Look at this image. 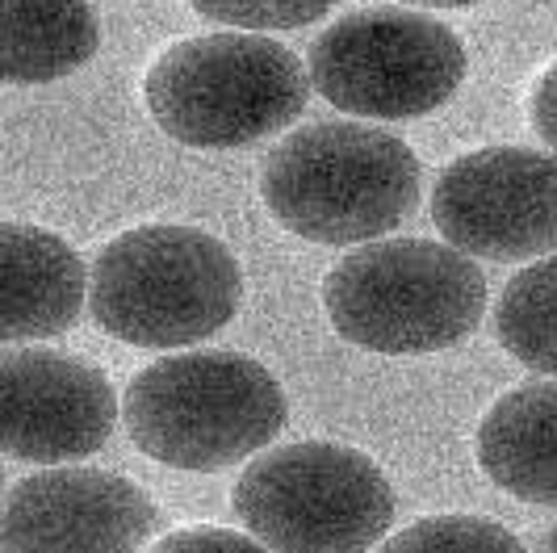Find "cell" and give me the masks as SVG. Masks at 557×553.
I'll list each match as a JSON object with an SVG mask.
<instances>
[{"mask_svg": "<svg viewBox=\"0 0 557 553\" xmlns=\"http://www.w3.org/2000/svg\"><path fill=\"white\" fill-rule=\"evenodd\" d=\"M423 172L391 131L364 122H314L269 151L260 197L269 214L323 248L369 244L411 219Z\"/></svg>", "mask_w": 557, "mask_h": 553, "instance_id": "obj_1", "label": "cell"}, {"mask_svg": "<svg viewBox=\"0 0 557 553\" xmlns=\"http://www.w3.org/2000/svg\"><path fill=\"white\" fill-rule=\"evenodd\" d=\"M131 441L172 470H226L281 437L289 407L277 378L244 353L197 348L147 365L122 394Z\"/></svg>", "mask_w": 557, "mask_h": 553, "instance_id": "obj_2", "label": "cell"}, {"mask_svg": "<svg viewBox=\"0 0 557 553\" xmlns=\"http://www.w3.org/2000/svg\"><path fill=\"white\" fill-rule=\"evenodd\" d=\"M244 298V269L223 239L147 222L122 231L88 269L97 328L135 348H185L223 332Z\"/></svg>", "mask_w": 557, "mask_h": 553, "instance_id": "obj_3", "label": "cell"}, {"mask_svg": "<svg viewBox=\"0 0 557 553\" xmlns=\"http://www.w3.org/2000/svg\"><path fill=\"white\" fill-rule=\"evenodd\" d=\"M323 310L335 332L364 353H441L478 332L486 310V276L474 256L453 244H364L323 276Z\"/></svg>", "mask_w": 557, "mask_h": 553, "instance_id": "obj_4", "label": "cell"}, {"mask_svg": "<svg viewBox=\"0 0 557 553\" xmlns=\"http://www.w3.org/2000/svg\"><path fill=\"white\" fill-rule=\"evenodd\" d=\"M147 110L168 138L201 151H235L285 131L307 110L310 72L264 34H197L151 63Z\"/></svg>", "mask_w": 557, "mask_h": 553, "instance_id": "obj_5", "label": "cell"}, {"mask_svg": "<svg viewBox=\"0 0 557 553\" xmlns=\"http://www.w3.org/2000/svg\"><path fill=\"white\" fill-rule=\"evenodd\" d=\"M231 507L273 553H369L394 520V491L373 457L302 441L251 457Z\"/></svg>", "mask_w": 557, "mask_h": 553, "instance_id": "obj_6", "label": "cell"}, {"mask_svg": "<svg viewBox=\"0 0 557 553\" xmlns=\"http://www.w3.org/2000/svg\"><path fill=\"white\" fill-rule=\"evenodd\" d=\"M461 81V38L411 9H357L310 47V84L352 118H428L453 101Z\"/></svg>", "mask_w": 557, "mask_h": 553, "instance_id": "obj_7", "label": "cell"}, {"mask_svg": "<svg viewBox=\"0 0 557 553\" xmlns=\"http://www.w3.org/2000/svg\"><path fill=\"white\" fill-rule=\"evenodd\" d=\"M432 222L466 256L520 265L557 251V156L482 147L457 156L432 189Z\"/></svg>", "mask_w": 557, "mask_h": 553, "instance_id": "obj_8", "label": "cell"}, {"mask_svg": "<svg viewBox=\"0 0 557 553\" xmlns=\"http://www.w3.org/2000/svg\"><path fill=\"white\" fill-rule=\"evenodd\" d=\"M160 528L151 495L110 470L26 474L0 512V553H139Z\"/></svg>", "mask_w": 557, "mask_h": 553, "instance_id": "obj_9", "label": "cell"}, {"mask_svg": "<svg viewBox=\"0 0 557 553\" xmlns=\"http://www.w3.org/2000/svg\"><path fill=\"white\" fill-rule=\"evenodd\" d=\"M117 423L110 378L55 348H4L0 444L29 466H63L106 448Z\"/></svg>", "mask_w": 557, "mask_h": 553, "instance_id": "obj_10", "label": "cell"}, {"mask_svg": "<svg viewBox=\"0 0 557 553\" xmlns=\"http://www.w3.org/2000/svg\"><path fill=\"white\" fill-rule=\"evenodd\" d=\"M88 269L55 231L9 222L0 226V335L4 344L63 335L84 310Z\"/></svg>", "mask_w": 557, "mask_h": 553, "instance_id": "obj_11", "label": "cell"}, {"mask_svg": "<svg viewBox=\"0 0 557 553\" xmlns=\"http://www.w3.org/2000/svg\"><path fill=\"white\" fill-rule=\"evenodd\" d=\"M478 466L507 495L557 507V382L503 394L478 423Z\"/></svg>", "mask_w": 557, "mask_h": 553, "instance_id": "obj_12", "label": "cell"}, {"mask_svg": "<svg viewBox=\"0 0 557 553\" xmlns=\"http://www.w3.org/2000/svg\"><path fill=\"white\" fill-rule=\"evenodd\" d=\"M101 29L84 0H0L4 84H51L97 56Z\"/></svg>", "mask_w": 557, "mask_h": 553, "instance_id": "obj_13", "label": "cell"}, {"mask_svg": "<svg viewBox=\"0 0 557 553\" xmlns=\"http://www.w3.org/2000/svg\"><path fill=\"white\" fill-rule=\"evenodd\" d=\"M499 344L536 373L557 378V256L516 273L495 306Z\"/></svg>", "mask_w": 557, "mask_h": 553, "instance_id": "obj_14", "label": "cell"}, {"mask_svg": "<svg viewBox=\"0 0 557 553\" xmlns=\"http://www.w3.org/2000/svg\"><path fill=\"white\" fill-rule=\"evenodd\" d=\"M377 553H529L511 528L482 516H428L382 541Z\"/></svg>", "mask_w": 557, "mask_h": 553, "instance_id": "obj_15", "label": "cell"}, {"mask_svg": "<svg viewBox=\"0 0 557 553\" xmlns=\"http://www.w3.org/2000/svg\"><path fill=\"white\" fill-rule=\"evenodd\" d=\"M201 17L235 29H298L327 17L339 0H189Z\"/></svg>", "mask_w": 557, "mask_h": 553, "instance_id": "obj_16", "label": "cell"}, {"mask_svg": "<svg viewBox=\"0 0 557 553\" xmlns=\"http://www.w3.org/2000/svg\"><path fill=\"white\" fill-rule=\"evenodd\" d=\"M151 553H273L269 545L251 541L235 528L219 525H194V528H176L168 532L164 541H156Z\"/></svg>", "mask_w": 557, "mask_h": 553, "instance_id": "obj_17", "label": "cell"}, {"mask_svg": "<svg viewBox=\"0 0 557 553\" xmlns=\"http://www.w3.org/2000/svg\"><path fill=\"white\" fill-rule=\"evenodd\" d=\"M529 110H532V131L545 138L549 151H557V63L536 81Z\"/></svg>", "mask_w": 557, "mask_h": 553, "instance_id": "obj_18", "label": "cell"}, {"mask_svg": "<svg viewBox=\"0 0 557 553\" xmlns=\"http://www.w3.org/2000/svg\"><path fill=\"white\" fill-rule=\"evenodd\" d=\"M407 4H432V9H466V4H478V0H407Z\"/></svg>", "mask_w": 557, "mask_h": 553, "instance_id": "obj_19", "label": "cell"}, {"mask_svg": "<svg viewBox=\"0 0 557 553\" xmlns=\"http://www.w3.org/2000/svg\"><path fill=\"white\" fill-rule=\"evenodd\" d=\"M545 553H557V525L549 528V537H545Z\"/></svg>", "mask_w": 557, "mask_h": 553, "instance_id": "obj_20", "label": "cell"}]
</instances>
